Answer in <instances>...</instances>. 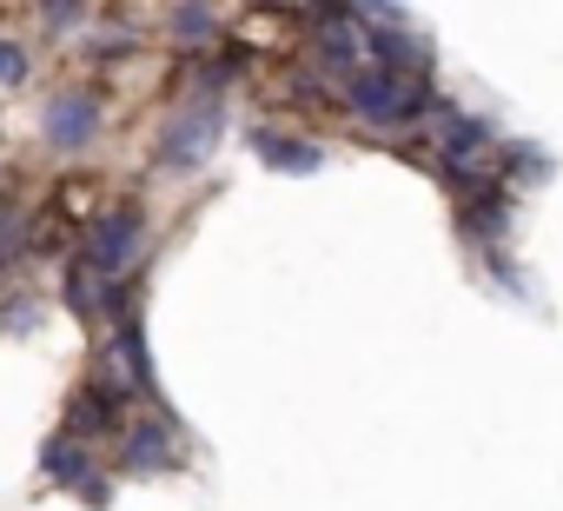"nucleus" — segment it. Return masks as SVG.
I'll list each match as a JSON object with an SVG mask.
<instances>
[{
	"label": "nucleus",
	"instance_id": "obj_1",
	"mask_svg": "<svg viewBox=\"0 0 563 511\" xmlns=\"http://www.w3.org/2000/svg\"><path fill=\"white\" fill-rule=\"evenodd\" d=\"M345 100H352V113H358V120H372V127H411V120L438 113V94H431V80L378 74V67H365V74L345 87Z\"/></svg>",
	"mask_w": 563,
	"mask_h": 511
},
{
	"label": "nucleus",
	"instance_id": "obj_2",
	"mask_svg": "<svg viewBox=\"0 0 563 511\" xmlns=\"http://www.w3.org/2000/svg\"><path fill=\"white\" fill-rule=\"evenodd\" d=\"M438 166L451 173V180H490L497 173V133H490V120H477V113H457V107H444L438 100Z\"/></svg>",
	"mask_w": 563,
	"mask_h": 511
},
{
	"label": "nucleus",
	"instance_id": "obj_3",
	"mask_svg": "<svg viewBox=\"0 0 563 511\" xmlns=\"http://www.w3.org/2000/svg\"><path fill=\"white\" fill-rule=\"evenodd\" d=\"M219 133H225V100H186L159 133V166H173V173L206 166L219 153Z\"/></svg>",
	"mask_w": 563,
	"mask_h": 511
},
{
	"label": "nucleus",
	"instance_id": "obj_4",
	"mask_svg": "<svg viewBox=\"0 0 563 511\" xmlns=\"http://www.w3.org/2000/svg\"><path fill=\"white\" fill-rule=\"evenodd\" d=\"M140 246H146V219H140V206H113L107 219H93L80 260H87L107 286H120V280H133V267H140Z\"/></svg>",
	"mask_w": 563,
	"mask_h": 511
},
{
	"label": "nucleus",
	"instance_id": "obj_5",
	"mask_svg": "<svg viewBox=\"0 0 563 511\" xmlns=\"http://www.w3.org/2000/svg\"><path fill=\"white\" fill-rule=\"evenodd\" d=\"M312 28H319V67L332 74V80H358L372 61H365V21H358V8H325V14H312Z\"/></svg>",
	"mask_w": 563,
	"mask_h": 511
},
{
	"label": "nucleus",
	"instance_id": "obj_6",
	"mask_svg": "<svg viewBox=\"0 0 563 511\" xmlns=\"http://www.w3.org/2000/svg\"><path fill=\"white\" fill-rule=\"evenodd\" d=\"M41 465H47V478H54V485H74L87 504H107V478H93V458H87L74 438H54V445L41 452Z\"/></svg>",
	"mask_w": 563,
	"mask_h": 511
},
{
	"label": "nucleus",
	"instance_id": "obj_7",
	"mask_svg": "<svg viewBox=\"0 0 563 511\" xmlns=\"http://www.w3.org/2000/svg\"><path fill=\"white\" fill-rule=\"evenodd\" d=\"M60 286H67V306H74V313H80L87 326L113 313V286H107V280H100V273H93V267L80 260V252H74V260L60 267Z\"/></svg>",
	"mask_w": 563,
	"mask_h": 511
},
{
	"label": "nucleus",
	"instance_id": "obj_8",
	"mask_svg": "<svg viewBox=\"0 0 563 511\" xmlns=\"http://www.w3.org/2000/svg\"><path fill=\"white\" fill-rule=\"evenodd\" d=\"M93 127H100V107H93L87 94H67V100H54V107H47V140H54L60 153L87 146V140H93Z\"/></svg>",
	"mask_w": 563,
	"mask_h": 511
},
{
	"label": "nucleus",
	"instance_id": "obj_9",
	"mask_svg": "<svg viewBox=\"0 0 563 511\" xmlns=\"http://www.w3.org/2000/svg\"><path fill=\"white\" fill-rule=\"evenodd\" d=\"M258 160H265L272 173L306 180V173L325 166V146H319V140H286V133H258Z\"/></svg>",
	"mask_w": 563,
	"mask_h": 511
},
{
	"label": "nucleus",
	"instance_id": "obj_10",
	"mask_svg": "<svg viewBox=\"0 0 563 511\" xmlns=\"http://www.w3.org/2000/svg\"><path fill=\"white\" fill-rule=\"evenodd\" d=\"M100 432H120V405H113L107 392L80 385V392H74V405H67V438L80 445V438H100Z\"/></svg>",
	"mask_w": 563,
	"mask_h": 511
},
{
	"label": "nucleus",
	"instance_id": "obj_11",
	"mask_svg": "<svg viewBox=\"0 0 563 511\" xmlns=\"http://www.w3.org/2000/svg\"><path fill=\"white\" fill-rule=\"evenodd\" d=\"M166 458H173V445H166V418L133 425V432H126V445H120V465H126V471H159Z\"/></svg>",
	"mask_w": 563,
	"mask_h": 511
},
{
	"label": "nucleus",
	"instance_id": "obj_12",
	"mask_svg": "<svg viewBox=\"0 0 563 511\" xmlns=\"http://www.w3.org/2000/svg\"><path fill=\"white\" fill-rule=\"evenodd\" d=\"M21 252H27V213L0 199V273L21 267Z\"/></svg>",
	"mask_w": 563,
	"mask_h": 511
},
{
	"label": "nucleus",
	"instance_id": "obj_13",
	"mask_svg": "<svg viewBox=\"0 0 563 511\" xmlns=\"http://www.w3.org/2000/svg\"><path fill=\"white\" fill-rule=\"evenodd\" d=\"M212 28H219L212 8H173V34H179V41H206Z\"/></svg>",
	"mask_w": 563,
	"mask_h": 511
},
{
	"label": "nucleus",
	"instance_id": "obj_14",
	"mask_svg": "<svg viewBox=\"0 0 563 511\" xmlns=\"http://www.w3.org/2000/svg\"><path fill=\"white\" fill-rule=\"evenodd\" d=\"M27 80V54H21V41H0V87H21Z\"/></svg>",
	"mask_w": 563,
	"mask_h": 511
},
{
	"label": "nucleus",
	"instance_id": "obj_15",
	"mask_svg": "<svg viewBox=\"0 0 563 511\" xmlns=\"http://www.w3.org/2000/svg\"><path fill=\"white\" fill-rule=\"evenodd\" d=\"M47 28H80V8H47Z\"/></svg>",
	"mask_w": 563,
	"mask_h": 511
}]
</instances>
